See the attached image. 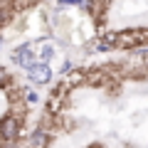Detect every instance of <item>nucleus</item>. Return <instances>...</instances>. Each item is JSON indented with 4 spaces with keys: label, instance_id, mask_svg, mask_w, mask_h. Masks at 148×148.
Returning a JSON list of instances; mask_svg holds the SVG:
<instances>
[{
    "label": "nucleus",
    "instance_id": "f257e3e1",
    "mask_svg": "<svg viewBox=\"0 0 148 148\" xmlns=\"http://www.w3.org/2000/svg\"><path fill=\"white\" fill-rule=\"evenodd\" d=\"M148 40V30H126V32H119V42L116 47L121 49H133L136 52L138 47H143Z\"/></svg>",
    "mask_w": 148,
    "mask_h": 148
},
{
    "label": "nucleus",
    "instance_id": "f03ea898",
    "mask_svg": "<svg viewBox=\"0 0 148 148\" xmlns=\"http://www.w3.org/2000/svg\"><path fill=\"white\" fill-rule=\"evenodd\" d=\"M22 133V126H20V119L17 116H3L0 119V141L3 143H17Z\"/></svg>",
    "mask_w": 148,
    "mask_h": 148
},
{
    "label": "nucleus",
    "instance_id": "7ed1b4c3",
    "mask_svg": "<svg viewBox=\"0 0 148 148\" xmlns=\"http://www.w3.org/2000/svg\"><path fill=\"white\" fill-rule=\"evenodd\" d=\"M12 62L17 64V67H22L27 72L30 67H35L40 59H37V52L32 49V45H20V47L12 52Z\"/></svg>",
    "mask_w": 148,
    "mask_h": 148
},
{
    "label": "nucleus",
    "instance_id": "20e7f679",
    "mask_svg": "<svg viewBox=\"0 0 148 148\" xmlns=\"http://www.w3.org/2000/svg\"><path fill=\"white\" fill-rule=\"evenodd\" d=\"M52 77H54V72H52V67H49V62H37L35 67L27 69V79L35 82V84H49Z\"/></svg>",
    "mask_w": 148,
    "mask_h": 148
},
{
    "label": "nucleus",
    "instance_id": "39448f33",
    "mask_svg": "<svg viewBox=\"0 0 148 148\" xmlns=\"http://www.w3.org/2000/svg\"><path fill=\"white\" fill-rule=\"evenodd\" d=\"M116 42H119V32L101 35L89 45V52H111V49H116Z\"/></svg>",
    "mask_w": 148,
    "mask_h": 148
},
{
    "label": "nucleus",
    "instance_id": "423d86ee",
    "mask_svg": "<svg viewBox=\"0 0 148 148\" xmlns=\"http://www.w3.org/2000/svg\"><path fill=\"white\" fill-rule=\"evenodd\" d=\"M47 141H49V133L45 128H35L32 136L27 138V148H47Z\"/></svg>",
    "mask_w": 148,
    "mask_h": 148
},
{
    "label": "nucleus",
    "instance_id": "0eeeda50",
    "mask_svg": "<svg viewBox=\"0 0 148 148\" xmlns=\"http://www.w3.org/2000/svg\"><path fill=\"white\" fill-rule=\"evenodd\" d=\"M72 5H82L86 10V8L94 5V0H59V3H57V10H64V8H72Z\"/></svg>",
    "mask_w": 148,
    "mask_h": 148
},
{
    "label": "nucleus",
    "instance_id": "6e6552de",
    "mask_svg": "<svg viewBox=\"0 0 148 148\" xmlns=\"http://www.w3.org/2000/svg\"><path fill=\"white\" fill-rule=\"evenodd\" d=\"M52 57H54V45L45 42L42 47H40V52H37V59H40V62H49Z\"/></svg>",
    "mask_w": 148,
    "mask_h": 148
},
{
    "label": "nucleus",
    "instance_id": "1a4fd4ad",
    "mask_svg": "<svg viewBox=\"0 0 148 148\" xmlns=\"http://www.w3.org/2000/svg\"><path fill=\"white\" fill-rule=\"evenodd\" d=\"M5 84H10V72H8V67L0 64V86H5Z\"/></svg>",
    "mask_w": 148,
    "mask_h": 148
},
{
    "label": "nucleus",
    "instance_id": "9d476101",
    "mask_svg": "<svg viewBox=\"0 0 148 148\" xmlns=\"http://www.w3.org/2000/svg\"><path fill=\"white\" fill-rule=\"evenodd\" d=\"M72 69H74V62H72V59H64V64H62V69H59V74H64V77H67Z\"/></svg>",
    "mask_w": 148,
    "mask_h": 148
},
{
    "label": "nucleus",
    "instance_id": "9b49d317",
    "mask_svg": "<svg viewBox=\"0 0 148 148\" xmlns=\"http://www.w3.org/2000/svg\"><path fill=\"white\" fill-rule=\"evenodd\" d=\"M25 99L30 101V104H37V101H40V99H37V94H35V91H25Z\"/></svg>",
    "mask_w": 148,
    "mask_h": 148
},
{
    "label": "nucleus",
    "instance_id": "f8f14e48",
    "mask_svg": "<svg viewBox=\"0 0 148 148\" xmlns=\"http://www.w3.org/2000/svg\"><path fill=\"white\" fill-rule=\"evenodd\" d=\"M3 45H5V40H3V37H0V52H3Z\"/></svg>",
    "mask_w": 148,
    "mask_h": 148
}]
</instances>
